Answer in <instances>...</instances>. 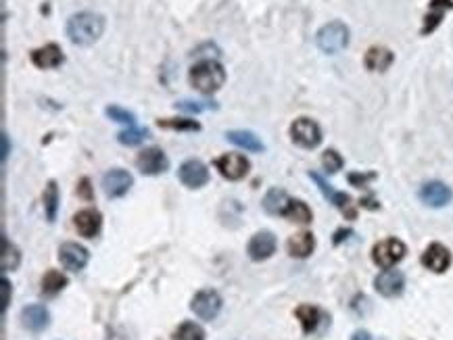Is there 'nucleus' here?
<instances>
[{
    "label": "nucleus",
    "mask_w": 453,
    "mask_h": 340,
    "mask_svg": "<svg viewBox=\"0 0 453 340\" xmlns=\"http://www.w3.org/2000/svg\"><path fill=\"white\" fill-rule=\"evenodd\" d=\"M105 31V19L99 13H78L71 15L67 21V38L78 44V46H88L95 44Z\"/></svg>",
    "instance_id": "obj_1"
},
{
    "label": "nucleus",
    "mask_w": 453,
    "mask_h": 340,
    "mask_svg": "<svg viewBox=\"0 0 453 340\" xmlns=\"http://www.w3.org/2000/svg\"><path fill=\"white\" fill-rule=\"evenodd\" d=\"M226 82V71L218 61H201L190 69V84L203 94H214L218 92Z\"/></svg>",
    "instance_id": "obj_2"
},
{
    "label": "nucleus",
    "mask_w": 453,
    "mask_h": 340,
    "mask_svg": "<svg viewBox=\"0 0 453 340\" xmlns=\"http://www.w3.org/2000/svg\"><path fill=\"white\" fill-rule=\"evenodd\" d=\"M318 48L326 55H337L340 52L347 44H349V29L344 23L340 21H333L328 25H324L318 36H316Z\"/></svg>",
    "instance_id": "obj_3"
},
{
    "label": "nucleus",
    "mask_w": 453,
    "mask_h": 340,
    "mask_svg": "<svg viewBox=\"0 0 453 340\" xmlns=\"http://www.w3.org/2000/svg\"><path fill=\"white\" fill-rule=\"evenodd\" d=\"M190 309L195 311L197 318H201L203 322H211L220 316L222 311V297L211 290V288H205V290H199L190 303Z\"/></svg>",
    "instance_id": "obj_4"
},
{
    "label": "nucleus",
    "mask_w": 453,
    "mask_h": 340,
    "mask_svg": "<svg viewBox=\"0 0 453 340\" xmlns=\"http://www.w3.org/2000/svg\"><path fill=\"white\" fill-rule=\"evenodd\" d=\"M291 136H293V140H295L299 146H303V148H316V146L322 142V129H320V125H318L314 119H309V117H299V119H295L293 125H291Z\"/></svg>",
    "instance_id": "obj_5"
},
{
    "label": "nucleus",
    "mask_w": 453,
    "mask_h": 340,
    "mask_svg": "<svg viewBox=\"0 0 453 340\" xmlns=\"http://www.w3.org/2000/svg\"><path fill=\"white\" fill-rule=\"evenodd\" d=\"M405 257V244L397 238H386L382 242H378L372 250V259L376 265L380 267H393L395 263H399Z\"/></svg>",
    "instance_id": "obj_6"
},
{
    "label": "nucleus",
    "mask_w": 453,
    "mask_h": 340,
    "mask_svg": "<svg viewBox=\"0 0 453 340\" xmlns=\"http://www.w3.org/2000/svg\"><path fill=\"white\" fill-rule=\"evenodd\" d=\"M136 167L144 173V176H157L163 173L169 167V161L165 157V153L157 146L144 148L138 157H136Z\"/></svg>",
    "instance_id": "obj_7"
},
{
    "label": "nucleus",
    "mask_w": 453,
    "mask_h": 340,
    "mask_svg": "<svg viewBox=\"0 0 453 340\" xmlns=\"http://www.w3.org/2000/svg\"><path fill=\"white\" fill-rule=\"evenodd\" d=\"M88 259H90L88 248L78 242H65L59 248V261L69 271H82L88 265Z\"/></svg>",
    "instance_id": "obj_8"
},
{
    "label": "nucleus",
    "mask_w": 453,
    "mask_h": 340,
    "mask_svg": "<svg viewBox=\"0 0 453 340\" xmlns=\"http://www.w3.org/2000/svg\"><path fill=\"white\" fill-rule=\"evenodd\" d=\"M178 173H180V182L188 188H201L209 182V171H207L205 163L199 159H190V161L182 163Z\"/></svg>",
    "instance_id": "obj_9"
},
{
    "label": "nucleus",
    "mask_w": 453,
    "mask_h": 340,
    "mask_svg": "<svg viewBox=\"0 0 453 340\" xmlns=\"http://www.w3.org/2000/svg\"><path fill=\"white\" fill-rule=\"evenodd\" d=\"M274 250H276V236L272 232H257L246 246V253L253 261H265L274 255Z\"/></svg>",
    "instance_id": "obj_10"
},
{
    "label": "nucleus",
    "mask_w": 453,
    "mask_h": 340,
    "mask_svg": "<svg viewBox=\"0 0 453 340\" xmlns=\"http://www.w3.org/2000/svg\"><path fill=\"white\" fill-rule=\"evenodd\" d=\"M216 167L220 169V173L224 178H228V180H240V178L246 176V171H249L251 165H249L246 157L236 155V153H228V155L220 157L216 161Z\"/></svg>",
    "instance_id": "obj_11"
},
{
    "label": "nucleus",
    "mask_w": 453,
    "mask_h": 340,
    "mask_svg": "<svg viewBox=\"0 0 453 340\" xmlns=\"http://www.w3.org/2000/svg\"><path fill=\"white\" fill-rule=\"evenodd\" d=\"M132 186V176L125 171V169H111L105 173L103 178V190L109 199H119L123 197Z\"/></svg>",
    "instance_id": "obj_12"
},
{
    "label": "nucleus",
    "mask_w": 453,
    "mask_h": 340,
    "mask_svg": "<svg viewBox=\"0 0 453 340\" xmlns=\"http://www.w3.org/2000/svg\"><path fill=\"white\" fill-rule=\"evenodd\" d=\"M374 286L382 297H399L405 288V276L397 269H386L374 280Z\"/></svg>",
    "instance_id": "obj_13"
},
{
    "label": "nucleus",
    "mask_w": 453,
    "mask_h": 340,
    "mask_svg": "<svg viewBox=\"0 0 453 340\" xmlns=\"http://www.w3.org/2000/svg\"><path fill=\"white\" fill-rule=\"evenodd\" d=\"M422 265L435 274H443L452 265V255L443 244H431L422 255Z\"/></svg>",
    "instance_id": "obj_14"
},
{
    "label": "nucleus",
    "mask_w": 453,
    "mask_h": 340,
    "mask_svg": "<svg viewBox=\"0 0 453 340\" xmlns=\"http://www.w3.org/2000/svg\"><path fill=\"white\" fill-rule=\"evenodd\" d=\"M48 322H50V316H48V309L44 305H27L21 311V324H23V328H27L32 332L46 330Z\"/></svg>",
    "instance_id": "obj_15"
},
{
    "label": "nucleus",
    "mask_w": 453,
    "mask_h": 340,
    "mask_svg": "<svg viewBox=\"0 0 453 340\" xmlns=\"http://www.w3.org/2000/svg\"><path fill=\"white\" fill-rule=\"evenodd\" d=\"M420 199L428 207H445L452 201V190L443 182H428L422 186Z\"/></svg>",
    "instance_id": "obj_16"
},
{
    "label": "nucleus",
    "mask_w": 453,
    "mask_h": 340,
    "mask_svg": "<svg viewBox=\"0 0 453 340\" xmlns=\"http://www.w3.org/2000/svg\"><path fill=\"white\" fill-rule=\"evenodd\" d=\"M32 63L38 69H55L63 63V50L57 44H46L32 52Z\"/></svg>",
    "instance_id": "obj_17"
},
{
    "label": "nucleus",
    "mask_w": 453,
    "mask_h": 340,
    "mask_svg": "<svg viewBox=\"0 0 453 340\" xmlns=\"http://www.w3.org/2000/svg\"><path fill=\"white\" fill-rule=\"evenodd\" d=\"M74 224L80 236L84 238H95L99 232H101V224H103V218L99 211L95 209H86V211H80L76 218H74Z\"/></svg>",
    "instance_id": "obj_18"
},
{
    "label": "nucleus",
    "mask_w": 453,
    "mask_h": 340,
    "mask_svg": "<svg viewBox=\"0 0 453 340\" xmlns=\"http://www.w3.org/2000/svg\"><path fill=\"white\" fill-rule=\"evenodd\" d=\"M312 180H316V184L320 186V190L324 192V197H326L335 207H339L340 211H342L347 218H355V211L351 209V199H349V194L335 192V190H333V186H330V184H326V180H324L320 173H312Z\"/></svg>",
    "instance_id": "obj_19"
},
{
    "label": "nucleus",
    "mask_w": 453,
    "mask_h": 340,
    "mask_svg": "<svg viewBox=\"0 0 453 340\" xmlns=\"http://www.w3.org/2000/svg\"><path fill=\"white\" fill-rule=\"evenodd\" d=\"M453 8V0H431L428 4V13L424 17V27H422V34H431L439 27V23L443 21L445 13Z\"/></svg>",
    "instance_id": "obj_20"
},
{
    "label": "nucleus",
    "mask_w": 453,
    "mask_h": 340,
    "mask_svg": "<svg viewBox=\"0 0 453 340\" xmlns=\"http://www.w3.org/2000/svg\"><path fill=\"white\" fill-rule=\"evenodd\" d=\"M393 52L389 50V48H384V46H372L368 52H365V59H363V63H365V67L370 69V71H386L391 65H393Z\"/></svg>",
    "instance_id": "obj_21"
},
{
    "label": "nucleus",
    "mask_w": 453,
    "mask_h": 340,
    "mask_svg": "<svg viewBox=\"0 0 453 340\" xmlns=\"http://www.w3.org/2000/svg\"><path fill=\"white\" fill-rule=\"evenodd\" d=\"M314 246H316V240H314V234H309V232H299V234L291 236V238H288V244H286L288 255H291V257H297V259L309 257L312 250H314Z\"/></svg>",
    "instance_id": "obj_22"
},
{
    "label": "nucleus",
    "mask_w": 453,
    "mask_h": 340,
    "mask_svg": "<svg viewBox=\"0 0 453 340\" xmlns=\"http://www.w3.org/2000/svg\"><path fill=\"white\" fill-rule=\"evenodd\" d=\"M288 203H291V199H288V194L282 188H272L265 194V199H263V209L270 215H284Z\"/></svg>",
    "instance_id": "obj_23"
},
{
    "label": "nucleus",
    "mask_w": 453,
    "mask_h": 340,
    "mask_svg": "<svg viewBox=\"0 0 453 340\" xmlns=\"http://www.w3.org/2000/svg\"><path fill=\"white\" fill-rule=\"evenodd\" d=\"M226 138L232 144H236V146H240V148H244V150H253V153L263 150V142H261L253 132H246V129H232V132H228Z\"/></svg>",
    "instance_id": "obj_24"
},
{
    "label": "nucleus",
    "mask_w": 453,
    "mask_h": 340,
    "mask_svg": "<svg viewBox=\"0 0 453 340\" xmlns=\"http://www.w3.org/2000/svg\"><path fill=\"white\" fill-rule=\"evenodd\" d=\"M21 263V255L13 242H8L6 236H2V257H0V267L2 271H15Z\"/></svg>",
    "instance_id": "obj_25"
},
{
    "label": "nucleus",
    "mask_w": 453,
    "mask_h": 340,
    "mask_svg": "<svg viewBox=\"0 0 453 340\" xmlns=\"http://www.w3.org/2000/svg\"><path fill=\"white\" fill-rule=\"evenodd\" d=\"M67 286V276H63L61 271L57 269H48L42 278V292L53 297L57 292H61L63 288Z\"/></svg>",
    "instance_id": "obj_26"
},
{
    "label": "nucleus",
    "mask_w": 453,
    "mask_h": 340,
    "mask_svg": "<svg viewBox=\"0 0 453 340\" xmlns=\"http://www.w3.org/2000/svg\"><path fill=\"white\" fill-rule=\"evenodd\" d=\"M57 209H59V188H57V182L50 180L46 190H44V211H46V220L50 224L57 220Z\"/></svg>",
    "instance_id": "obj_27"
},
{
    "label": "nucleus",
    "mask_w": 453,
    "mask_h": 340,
    "mask_svg": "<svg viewBox=\"0 0 453 340\" xmlns=\"http://www.w3.org/2000/svg\"><path fill=\"white\" fill-rule=\"evenodd\" d=\"M295 313H297V318H299V322H301L305 334H309V332L316 330V326H318V322H320V311H318V307H314V305H301Z\"/></svg>",
    "instance_id": "obj_28"
},
{
    "label": "nucleus",
    "mask_w": 453,
    "mask_h": 340,
    "mask_svg": "<svg viewBox=\"0 0 453 340\" xmlns=\"http://www.w3.org/2000/svg\"><path fill=\"white\" fill-rule=\"evenodd\" d=\"M284 218H288L295 224H309L312 222V211L303 201H291L286 211H284Z\"/></svg>",
    "instance_id": "obj_29"
},
{
    "label": "nucleus",
    "mask_w": 453,
    "mask_h": 340,
    "mask_svg": "<svg viewBox=\"0 0 453 340\" xmlns=\"http://www.w3.org/2000/svg\"><path fill=\"white\" fill-rule=\"evenodd\" d=\"M174 340H205V330L195 322H184L174 332Z\"/></svg>",
    "instance_id": "obj_30"
},
{
    "label": "nucleus",
    "mask_w": 453,
    "mask_h": 340,
    "mask_svg": "<svg viewBox=\"0 0 453 340\" xmlns=\"http://www.w3.org/2000/svg\"><path fill=\"white\" fill-rule=\"evenodd\" d=\"M146 136H148V129H144V127H134V125H130L127 129L119 132L117 140H119L121 144H125V146H136V144H140L142 140H146Z\"/></svg>",
    "instance_id": "obj_31"
},
{
    "label": "nucleus",
    "mask_w": 453,
    "mask_h": 340,
    "mask_svg": "<svg viewBox=\"0 0 453 340\" xmlns=\"http://www.w3.org/2000/svg\"><path fill=\"white\" fill-rule=\"evenodd\" d=\"M157 125L165 127V129H182V132H199L201 129V125L197 121H190V119H159Z\"/></svg>",
    "instance_id": "obj_32"
},
{
    "label": "nucleus",
    "mask_w": 453,
    "mask_h": 340,
    "mask_svg": "<svg viewBox=\"0 0 453 340\" xmlns=\"http://www.w3.org/2000/svg\"><path fill=\"white\" fill-rule=\"evenodd\" d=\"M322 165H324V169L328 171V173H337L340 167H342V157H340L337 150H326L324 155H322Z\"/></svg>",
    "instance_id": "obj_33"
},
{
    "label": "nucleus",
    "mask_w": 453,
    "mask_h": 340,
    "mask_svg": "<svg viewBox=\"0 0 453 340\" xmlns=\"http://www.w3.org/2000/svg\"><path fill=\"white\" fill-rule=\"evenodd\" d=\"M105 113H107V117H111V121L134 125V115L130 113V111H125V109H121V107H117V105L107 107V111H105Z\"/></svg>",
    "instance_id": "obj_34"
},
{
    "label": "nucleus",
    "mask_w": 453,
    "mask_h": 340,
    "mask_svg": "<svg viewBox=\"0 0 453 340\" xmlns=\"http://www.w3.org/2000/svg\"><path fill=\"white\" fill-rule=\"evenodd\" d=\"M176 109L190 111V113H201V111L216 109V103H195V101H180V103H176Z\"/></svg>",
    "instance_id": "obj_35"
},
{
    "label": "nucleus",
    "mask_w": 453,
    "mask_h": 340,
    "mask_svg": "<svg viewBox=\"0 0 453 340\" xmlns=\"http://www.w3.org/2000/svg\"><path fill=\"white\" fill-rule=\"evenodd\" d=\"M78 194L82 197V199H86V201H90L92 199V190H90V182L84 178L82 182H80V186H78Z\"/></svg>",
    "instance_id": "obj_36"
},
{
    "label": "nucleus",
    "mask_w": 453,
    "mask_h": 340,
    "mask_svg": "<svg viewBox=\"0 0 453 340\" xmlns=\"http://www.w3.org/2000/svg\"><path fill=\"white\" fill-rule=\"evenodd\" d=\"M8 299H11V284H8L6 278H2V311H6Z\"/></svg>",
    "instance_id": "obj_37"
},
{
    "label": "nucleus",
    "mask_w": 453,
    "mask_h": 340,
    "mask_svg": "<svg viewBox=\"0 0 453 340\" xmlns=\"http://www.w3.org/2000/svg\"><path fill=\"white\" fill-rule=\"evenodd\" d=\"M351 340H372V337H370V332H365V330H357V332L351 337Z\"/></svg>",
    "instance_id": "obj_38"
},
{
    "label": "nucleus",
    "mask_w": 453,
    "mask_h": 340,
    "mask_svg": "<svg viewBox=\"0 0 453 340\" xmlns=\"http://www.w3.org/2000/svg\"><path fill=\"white\" fill-rule=\"evenodd\" d=\"M8 157V138H6V134H2V159H6Z\"/></svg>",
    "instance_id": "obj_39"
}]
</instances>
